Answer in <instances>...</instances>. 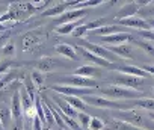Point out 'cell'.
Listing matches in <instances>:
<instances>
[{"label": "cell", "instance_id": "obj_1", "mask_svg": "<svg viewBox=\"0 0 154 130\" xmlns=\"http://www.w3.org/2000/svg\"><path fill=\"white\" fill-rule=\"evenodd\" d=\"M101 94L109 98V100H136V98H142V92L140 91H136V89H130V88H124V86H119V85H110V86H106V88H101L100 89Z\"/></svg>", "mask_w": 154, "mask_h": 130}, {"label": "cell", "instance_id": "obj_2", "mask_svg": "<svg viewBox=\"0 0 154 130\" xmlns=\"http://www.w3.org/2000/svg\"><path fill=\"white\" fill-rule=\"evenodd\" d=\"M59 85H65V86H72V88H89V89H97L98 83L94 79H88V77H80V76H66L60 80Z\"/></svg>", "mask_w": 154, "mask_h": 130}, {"label": "cell", "instance_id": "obj_3", "mask_svg": "<svg viewBox=\"0 0 154 130\" xmlns=\"http://www.w3.org/2000/svg\"><path fill=\"white\" fill-rule=\"evenodd\" d=\"M75 51L80 53L83 59L89 60V65H95V67H104V68H115V63H112V62H109V60H106V59H103V57H100V56H95L94 53L88 51L86 48H83V47H80V45L75 47Z\"/></svg>", "mask_w": 154, "mask_h": 130}, {"label": "cell", "instance_id": "obj_4", "mask_svg": "<svg viewBox=\"0 0 154 130\" xmlns=\"http://www.w3.org/2000/svg\"><path fill=\"white\" fill-rule=\"evenodd\" d=\"M149 2H130L124 6H121V9L116 12V18L115 20H122V18H131V17H136L139 9L142 8V5H148Z\"/></svg>", "mask_w": 154, "mask_h": 130}, {"label": "cell", "instance_id": "obj_5", "mask_svg": "<svg viewBox=\"0 0 154 130\" xmlns=\"http://www.w3.org/2000/svg\"><path fill=\"white\" fill-rule=\"evenodd\" d=\"M80 47L86 48L88 51L94 53L95 56H100V57H103V59H106V60H109V62H112V63L118 59V56H115L112 51H109V50H107L106 47H103V45H97V44H92V42H82Z\"/></svg>", "mask_w": 154, "mask_h": 130}, {"label": "cell", "instance_id": "obj_6", "mask_svg": "<svg viewBox=\"0 0 154 130\" xmlns=\"http://www.w3.org/2000/svg\"><path fill=\"white\" fill-rule=\"evenodd\" d=\"M115 83L124 88H130V89H136L140 88L143 85V79L140 77H134V76H128V74H116L113 77Z\"/></svg>", "mask_w": 154, "mask_h": 130}, {"label": "cell", "instance_id": "obj_7", "mask_svg": "<svg viewBox=\"0 0 154 130\" xmlns=\"http://www.w3.org/2000/svg\"><path fill=\"white\" fill-rule=\"evenodd\" d=\"M86 14H88V9H71V11H66L65 14H62L60 17H57L56 23L60 26V24H65V23L80 21L83 17H86Z\"/></svg>", "mask_w": 154, "mask_h": 130}, {"label": "cell", "instance_id": "obj_8", "mask_svg": "<svg viewBox=\"0 0 154 130\" xmlns=\"http://www.w3.org/2000/svg\"><path fill=\"white\" fill-rule=\"evenodd\" d=\"M11 115H12V121H14V122H17V124H24L23 106H21L20 92H18V91L12 95V100H11Z\"/></svg>", "mask_w": 154, "mask_h": 130}, {"label": "cell", "instance_id": "obj_9", "mask_svg": "<svg viewBox=\"0 0 154 130\" xmlns=\"http://www.w3.org/2000/svg\"><path fill=\"white\" fill-rule=\"evenodd\" d=\"M116 23L119 26L124 27H130V29H139V30H151L149 24L146 20L140 18V17H131V18H122V20H116Z\"/></svg>", "mask_w": 154, "mask_h": 130}, {"label": "cell", "instance_id": "obj_10", "mask_svg": "<svg viewBox=\"0 0 154 130\" xmlns=\"http://www.w3.org/2000/svg\"><path fill=\"white\" fill-rule=\"evenodd\" d=\"M59 67H62V62L54 59V57H50V56H44L41 57L38 62H36V70L41 71V73H48V71H54L57 70Z\"/></svg>", "mask_w": 154, "mask_h": 130}, {"label": "cell", "instance_id": "obj_11", "mask_svg": "<svg viewBox=\"0 0 154 130\" xmlns=\"http://www.w3.org/2000/svg\"><path fill=\"white\" fill-rule=\"evenodd\" d=\"M134 38L127 33V32H121V33H113V35H109V36H103L101 41L107 45H121V44H125V41H133Z\"/></svg>", "mask_w": 154, "mask_h": 130}, {"label": "cell", "instance_id": "obj_12", "mask_svg": "<svg viewBox=\"0 0 154 130\" xmlns=\"http://www.w3.org/2000/svg\"><path fill=\"white\" fill-rule=\"evenodd\" d=\"M113 70H118L121 74H128V76H134L140 79H145L148 76L145 70H142L140 67H136V65H115Z\"/></svg>", "mask_w": 154, "mask_h": 130}, {"label": "cell", "instance_id": "obj_13", "mask_svg": "<svg viewBox=\"0 0 154 130\" xmlns=\"http://www.w3.org/2000/svg\"><path fill=\"white\" fill-rule=\"evenodd\" d=\"M109 51H112L115 56L118 57H124V59H131L133 57V48L128 44H121V45H109L106 47Z\"/></svg>", "mask_w": 154, "mask_h": 130}, {"label": "cell", "instance_id": "obj_14", "mask_svg": "<svg viewBox=\"0 0 154 130\" xmlns=\"http://www.w3.org/2000/svg\"><path fill=\"white\" fill-rule=\"evenodd\" d=\"M72 74L75 76H80V77H88V79H94L97 76L101 74V70L98 67H95V65H83V67L77 68Z\"/></svg>", "mask_w": 154, "mask_h": 130}, {"label": "cell", "instance_id": "obj_15", "mask_svg": "<svg viewBox=\"0 0 154 130\" xmlns=\"http://www.w3.org/2000/svg\"><path fill=\"white\" fill-rule=\"evenodd\" d=\"M72 5V2H60V3H57L56 6H51V8H48V9H45L44 12H42V17H60L62 14H65L66 12V8L68 6H71Z\"/></svg>", "mask_w": 154, "mask_h": 130}, {"label": "cell", "instance_id": "obj_16", "mask_svg": "<svg viewBox=\"0 0 154 130\" xmlns=\"http://www.w3.org/2000/svg\"><path fill=\"white\" fill-rule=\"evenodd\" d=\"M53 100L56 101V104H57V107H59V110L62 112V113H65L66 116H69V118H77V115H79V112H77L75 109H72L68 103H66V100L65 98H62V97H57V95H54L53 97Z\"/></svg>", "mask_w": 154, "mask_h": 130}, {"label": "cell", "instance_id": "obj_17", "mask_svg": "<svg viewBox=\"0 0 154 130\" xmlns=\"http://www.w3.org/2000/svg\"><path fill=\"white\" fill-rule=\"evenodd\" d=\"M54 51L63 57H68L71 60H77L79 59V56H77V51L72 45H68V44H57L54 47Z\"/></svg>", "mask_w": 154, "mask_h": 130}, {"label": "cell", "instance_id": "obj_18", "mask_svg": "<svg viewBox=\"0 0 154 130\" xmlns=\"http://www.w3.org/2000/svg\"><path fill=\"white\" fill-rule=\"evenodd\" d=\"M124 29L121 27V26H116V24H113V26H103V27H100V29H97V30H92V32H89V35H94V36H109V35H113V33H121Z\"/></svg>", "mask_w": 154, "mask_h": 130}, {"label": "cell", "instance_id": "obj_19", "mask_svg": "<svg viewBox=\"0 0 154 130\" xmlns=\"http://www.w3.org/2000/svg\"><path fill=\"white\" fill-rule=\"evenodd\" d=\"M65 100H66V103L72 107V109H75L77 112H85V109H86V103L83 101V98H80V97H63Z\"/></svg>", "mask_w": 154, "mask_h": 130}, {"label": "cell", "instance_id": "obj_20", "mask_svg": "<svg viewBox=\"0 0 154 130\" xmlns=\"http://www.w3.org/2000/svg\"><path fill=\"white\" fill-rule=\"evenodd\" d=\"M39 44V39H38V36L35 35V33H27L24 38H23V41H21V48L26 51V50H30V48H33L35 45H38Z\"/></svg>", "mask_w": 154, "mask_h": 130}, {"label": "cell", "instance_id": "obj_21", "mask_svg": "<svg viewBox=\"0 0 154 130\" xmlns=\"http://www.w3.org/2000/svg\"><path fill=\"white\" fill-rule=\"evenodd\" d=\"M18 76V73L17 71H8L6 74H3L2 76V79H0V91L2 89H5V88H8L14 80H15V77Z\"/></svg>", "mask_w": 154, "mask_h": 130}, {"label": "cell", "instance_id": "obj_22", "mask_svg": "<svg viewBox=\"0 0 154 130\" xmlns=\"http://www.w3.org/2000/svg\"><path fill=\"white\" fill-rule=\"evenodd\" d=\"M0 122H2L3 128H5V127H11V124H12V115H11V109H6V107H0Z\"/></svg>", "mask_w": 154, "mask_h": 130}, {"label": "cell", "instance_id": "obj_23", "mask_svg": "<svg viewBox=\"0 0 154 130\" xmlns=\"http://www.w3.org/2000/svg\"><path fill=\"white\" fill-rule=\"evenodd\" d=\"M79 26V21H72V23H65V24H60L56 27V32L59 35H69L74 32V29Z\"/></svg>", "mask_w": 154, "mask_h": 130}, {"label": "cell", "instance_id": "obj_24", "mask_svg": "<svg viewBox=\"0 0 154 130\" xmlns=\"http://www.w3.org/2000/svg\"><path fill=\"white\" fill-rule=\"evenodd\" d=\"M137 17H140L143 20H146V17H149V18L154 20V2L152 3H148L146 6H142L139 9V12H137Z\"/></svg>", "mask_w": 154, "mask_h": 130}, {"label": "cell", "instance_id": "obj_25", "mask_svg": "<svg viewBox=\"0 0 154 130\" xmlns=\"http://www.w3.org/2000/svg\"><path fill=\"white\" fill-rule=\"evenodd\" d=\"M134 41V44L137 45V47H140L143 51H146L148 54H152L154 56V42H151V41H142V39H133Z\"/></svg>", "mask_w": 154, "mask_h": 130}, {"label": "cell", "instance_id": "obj_26", "mask_svg": "<svg viewBox=\"0 0 154 130\" xmlns=\"http://www.w3.org/2000/svg\"><path fill=\"white\" fill-rule=\"evenodd\" d=\"M77 121H79V125L83 128V130H89V122H91V116L85 112H79L77 115Z\"/></svg>", "mask_w": 154, "mask_h": 130}, {"label": "cell", "instance_id": "obj_27", "mask_svg": "<svg viewBox=\"0 0 154 130\" xmlns=\"http://www.w3.org/2000/svg\"><path fill=\"white\" fill-rule=\"evenodd\" d=\"M30 79H32V82H33V85H35V86H41V85H44V80H45L44 74H42L41 71H38V70L32 71Z\"/></svg>", "mask_w": 154, "mask_h": 130}, {"label": "cell", "instance_id": "obj_28", "mask_svg": "<svg viewBox=\"0 0 154 130\" xmlns=\"http://www.w3.org/2000/svg\"><path fill=\"white\" fill-rule=\"evenodd\" d=\"M62 118H63V122H65V125H68L71 130H83V128L79 125V122H77L74 118H69V116H66L65 113H62Z\"/></svg>", "mask_w": 154, "mask_h": 130}, {"label": "cell", "instance_id": "obj_29", "mask_svg": "<svg viewBox=\"0 0 154 130\" xmlns=\"http://www.w3.org/2000/svg\"><path fill=\"white\" fill-rule=\"evenodd\" d=\"M89 33V30H88V26L86 24H79L75 29H74V32L71 33L72 36H75V38H83V36H86Z\"/></svg>", "mask_w": 154, "mask_h": 130}, {"label": "cell", "instance_id": "obj_30", "mask_svg": "<svg viewBox=\"0 0 154 130\" xmlns=\"http://www.w3.org/2000/svg\"><path fill=\"white\" fill-rule=\"evenodd\" d=\"M104 127H106V124H104V121L103 119H100V118H91V122H89V130H104Z\"/></svg>", "mask_w": 154, "mask_h": 130}, {"label": "cell", "instance_id": "obj_31", "mask_svg": "<svg viewBox=\"0 0 154 130\" xmlns=\"http://www.w3.org/2000/svg\"><path fill=\"white\" fill-rule=\"evenodd\" d=\"M14 53H15V45H14V42H8V44L3 45V54L12 56Z\"/></svg>", "mask_w": 154, "mask_h": 130}, {"label": "cell", "instance_id": "obj_32", "mask_svg": "<svg viewBox=\"0 0 154 130\" xmlns=\"http://www.w3.org/2000/svg\"><path fill=\"white\" fill-rule=\"evenodd\" d=\"M12 65V62L6 60V62H0V74H6L9 71V67Z\"/></svg>", "mask_w": 154, "mask_h": 130}, {"label": "cell", "instance_id": "obj_33", "mask_svg": "<svg viewBox=\"0 0 154 130\" xmlns=\"http://www.w3.org/2000/svg\"><path fill=\"white\" fill-rule=\"evenodd\" d=\"M32 130H44V125H42V122L38 116H35L33 121H32Z\"/></svg>", "mask_w": 154, "mask_h": 130}, {"label": "cell", "instance_id": "obj_34", "mask_svg": "<svg viewBox=\"0 0 154 130\" xmlns=\"http://www.w3.org/2000/svg\"><path fill=\"white\" fill-rule=\"evenodd\" d=\"M142 70H145L148 74H151V76H154V63L152 65H142L140 67Z\"/></svg>", "mask_w": 154, "mask_h": 130}, {"label": "cell", "instance_id": "obj_35", "mask_svg": "<svg viewBox=\"0 0 154 130\" xmlns=\"http://www.w3.org/2000/svg\"><path fill=\"white\" fill-rule=\"evenodd\" d=\"M5 9H6L5 6H0V17H2V15L5 14Z\"/></svg>", "mask_w": 154, "mask_h": 130}, {"label": "cell", "instance_id": "obj_36", "mask_svg": "<svg viewBox=\"0 0 154 130\" xmlns=\"http://www.w3.org/2000/svg\"><path fill=\"white\" fill-rule=\"evenodd\" d=\"M148 115H149V119H152V121H154V112H149Z\"/></svg>", "mask_w": 154, "mask_h": 130}, {"label": "cell", "instance_id": "obj_37", "mask_svg": "<svg viewBox=\"0 0 154 130\" xmlns=\"http://www.w3.org/2000/svg\"><path fill=\"white\" fill-rule=\"evenodd\" d=\"M44 130H51L50 127H47V125H44Z\"/></svg>", "mask_w": 154, "mask_h": 130}]
</instances>
